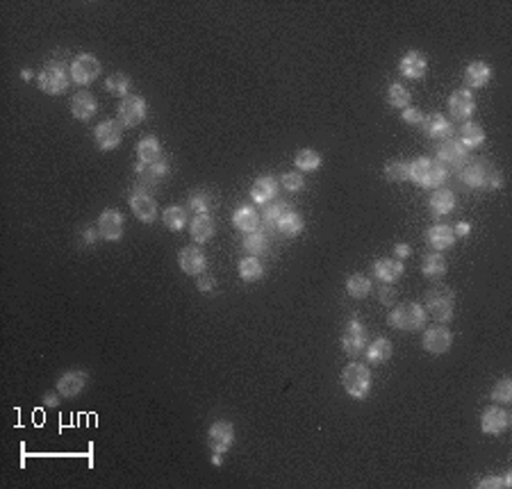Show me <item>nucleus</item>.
<instances>
[{"mask_svg":"<svg viewBox=\"0 0 512 489\" xmlns=\"http://www.w3.org/2000/svg\"><path fill=\"white\" fill-rule=\"evenodd\" d=\"M451 344H453V332H451L446 325H433L428 328L422 337V346L424 351L430 355H444L448 353Z\"/></svg>","mask_w":512,"mask_h":489,"instance_id":"9b49d317","label":"nucleus"},{"mask_svg":"<svg viewBox=\"0 0 512 489\" xmlns=\"http://www.w3.org/2000/svg\"><path fill=\"white\" fill-rule=\"evenodd\" d=\"M130 210L141 223H153L157 219V200L146 189H135L130 193Z\"/></svg>","mask_w":512,"mask_h":489,"instance_id":"ddd939ff","label":"nucleus"},{"mask_svg":"<svg viewBox=\"0 0 512 489\" xmlns=\"http://www.w3.org/2000/svg\"><path fill=\"white\" fill-rule=\"evenodd\" d=\"M292 207L287 205V203H282V200H278V203H269V205H266V210H264V221L269 223V226H275V223L280 221V217L285 212H290Z\"/></svg>","mask_w":512,"mask_h":489,"instance_id":"49530a36","label":"nucleus"},{"mask_svg":"<svg viewBox=\"0 0 512 489\" xmlns=\"http://www.w3.org/2000/svg\"><path fill=\"white\" fill-rule=\"evenodd\" d=\"M437 162H442L444 167H458V164H463V162L467 159V148L460 144L458 139H444V141H439V148H437Z\"/></svg>","mask_w":512,"mask_h":489,"instance_id":"4be33fe9","label":"nucleus"},{"mask_svg":"<svg viewBox=\"0 0 512 489\" xmlns=\"http://www.w3.org/2000/svg\"><path fill=\"white\" fill-rule=\"evenodd\" d=\"M385 178L389 182H407L410 180V162L405 159H392L385 164Z\"/></svg>","mask_w":512,"mask_h":489,"instance_id":"ea45409f","label":"nucleus"},{"mask_svg":"<svg viewBox=\"0 0 512 489\" xmlns=\"http://www.w3.org/2000/svg\"><path fill=\"white\" fill-rule=\"evenodd\" d=\"M100 76V62L96 55L91 53H80L73 62H71V78L80 87L91 85Z\"/></svg>","mask_w":512,"mask_h":489,"instance_id":"1a4fd4ad","label":"nucleus"},{"mask_svg":"<svg viewBox=\"0 0 512 489\" xmlns=\"http://www.w3.org/2000/svg\"><path fill=\"white\" fill-rule=\"evenodd\" d=\"M403 262L401 260H396V258H378L374 264H371V273H374V278L376 280H381V282H396L398 278L403 276Z\"/></svg>","mask_w":512,"mask_h":489,"instance_id":"412c9836","label":"nucleus"},{"mask_svg":"<svg viewBox=\"0 0 512 489\" xmlns=\"http://www.w3.org/2000/svg\"><path fill=\"white\" fill-rule=\"evenodd\" d=\"M410 100H412V96H410V91L403 85H398V83L389 85V89H387V103L389 105L396 107V109H405V107H410Z\"/></svg>","mask_w":512,"mask_h":489,"instance_id":"79ce46f5","label":"nucleus"},{"mask_svg":"<svg viewBox=\"0 0 512 489\" xmlns=\"http://www.w3.org/2000/svg\"><path fill=\"white\" fill-rule=\"evenodd\" d=\"M460 144H463L467 150L469 148H478L485 144V130L480 128L474 121H465L463 128H460Z\"/></svg>","mask_w":512,"mask_h":489,"instance_id":"7c9ffc66","label":"nucleus"},{"mask_svg":"<svg viewBox=\"0 0 512 489\" xmlns=\"http://www.w3.org/2000/svg\"><path fill=\"white\" fill-rule=\"evenodd\" d=\"M71 80H73L71 78V68L61 62V59H57V62H48L44 68H41V73L37 76V85L44 94L59 96L69 89Z\"/></svg>","mask_w":512,"mask_h":489,"instance_id":"39448f33","label":"nucleus"},{"mask_svg":"<svg viewBox=\"0 0 512 489\" xmlns=\"http://www.w3.org/2000/svg\"><path fill=\"white\" fill-rule=\"evenodd\" d=\"M214 232H217V226H214L210 214H196L189 223V234L196 243H208L214 237Z\"/></svg>","mask_w":512,"mask_h":489,"instance_id":"cd10ccee","label":"nucleus"},{"mask_svg":"<svg viewBox=\"0 0 512 489\" xmlns=\"http://www.w3.org/2000/svg\"><path fill=\"white\" fill-rule=\"evenodd\" d=\"M162 221L171 232H180L184 226H187V210L180 207V205H171V207L164 210Z\"/></svg>","mask_w":512,"mask_h":489,"instance_id":"58836bf2","label":"nucleus"},{"mask_svg":"<svg viewBox=\"0 0 512 489\" xmlns=\"http://www.w3.org/2000/svg\"><path fill=\"white\" fill-rule=\"evenodd\" d=\"M492 80V68L483 62V59H476L465 68V89H483Z\"/></svg>","mask_w":512,"mask_h":489,"instance_id":"a878e982","label":"nucleus"},{"mask_svg":"<svg viewBox=\"0 0 512 489\" xmlns=\"http://www.w3.org/2000/svg\"><path fill=\"white\" fill-rule=\"evenodd\" d=\"M398 71L407 80H424L428 73V59L419 50H407L401 57V62H398Z\"/></svg>","mask_w":512,"mask_h":489,"instance_id":"6ab92c4d","label":"nucleus"},{"mask_svg":"<svg viewBox=\"0 0 512 489\" xmlns=\"http://www.w3.org/2000/svg\"><path fill=\"white\" fill-rule=\"evenodd\" d=\"M428 205H430V210H433L435 217H446V214H451L456 207L453 191L444 189V187L433 189V193H430V198H428Z\"/></svg>","mask_w":512,"mask_h":489,"instance_id":"c756f323","label":"nucleus"},{"mask_svg":"<svg viewBox=\"0 0 512 489\" xmlns=\"http://www.w3.org/2000/svg\"><path fill=\"white\" fill-rule=\"evenodd\" d=\"M178 267L184 276L198 278L201 273H205V269H208V258H205V253L198 246H184L178 253Z\"/></svg>","mask_w":512,"mask_h":489,"instance_id":"2eb2a0df","label":"nucleus"},{"mask_svg":"<svg viewBox=\"0 0 512 489\" xmlns=\"http://www.w3.org/2000/svg\"><path fill=\"white\" fill-rule=\"evenodd\" d=\"M148 114V103L143 100L141 96L137 94H128L126 98H121V103H119V111H117V116H119V123L121 126H126V128H135L139 126L143 119H146Z\"/></svg>","mask_w":512,"mask_h":489,"instance_id":"0eeeda50","label":"nucleus"},{"mask_svg":"<svg viewBox=\"0 0 512 489\" xmlns=\"http://www.w3.org/2000/svg\"><path fill=\"white\" fill-rule=\"evenodd\" d=\"M346 291L351 298H367L371 294V280H369L364 273H353V276L346 278Z\"/></svg>","mask_w":512,"mask_h":489,"instance_id":"c9c22d12","label":"nucleus"},{"mask_svg":"<svg viewBox=\"0 0 512 489\" xmlns=\"http://www.w3.org/2000/svg\"><path fill=\"white\" fill-rule=\"evenodd\" d=\"M237 271H239V278H242L244 282H258V280L264 276V267L260 264V260H258V258H253V255L239 260Z\"/></svg>","mask_w":512,"mask_h":489,"instance_id":"e433bc0d","label":"nucleus"},{"mask_svg":"<svg viewBox=\"0 0 512 489\" xmlns=\"http://www.w3.org/2000/svg\"><path fill=\"white\" fill-rule=\"evenodd\" d=\"M364 351H367V360L371 364H383V362H387L389 358H392L394 346H392V342H389V339L378 337V339H374L371 344H369Z\"/></svg>","mask_w":512,"mask_h":489,"instance_id":"473e14b6","label":"nucleus"},{"mask_svg":"<svg viewBox=\"0 0 512 489\" xmlns=\"http://www.w3.org/2000/svg\"><path fill=\"white\" fill-rule=\"evenodd\" d=\"M426 312L439 323H448L456 314V294L448 287H433L426 291Z\"/></svg>","mask_w":512,"mask_h":489,"instance_id":"423d86ee","label":"nucleus"},{"mask_svg":"<svg viewBox=\"0 0 512 489\" xmlns=\"http://www.w3.org/2000/svg\"><path fill=\"white\" fill-rule=\"evenodd\" d=\"M448 178V169L433 157H417L410 162V182L422 189H439Z\"/></svg>","mask_w":512,"mask_h":489,"instance_id":"f257e3e1","label":"nucleus"},{"mask_svg":"<svg viewBox=\"0 0 512 489\" xmlns=\"http://www.w3.org/2000/svg\"><path fill=\"white\" fill-rule=\"evenodd\" d=\"M476 111V100L469 89H456L448 96V114L460 121H469Z\"/></svg>","mask_w":512,"mask_h":489,"instance_id":"a211bd4d","label":"nucleus"},{"mask_svg":"<svg viewBox=\"0 0 512 489\" xmlns=\"http://www.w3.org/2000/svg\"><path fill=\"white\" fill-rule=\"evenodd\" d=\"M410 255H412V248H410V243H396V246H394V258L396 260L403 262Z\"/></svg>","mask_w":512,"mask_h":489,"instance_id":"864d4df0","label":"nucleus"},{"mask_svg":"<svg viewBox=\"0 0 512 489\" xmlns=\"http://www.w3.org/2000/svg\"><path fill=\"white\" fill-rule=\"evenodd\" d=\"M164 159V152H162V144H160V139L157 137H153V135H146L143 137L139 144H137V162H141V164H155V162Z\"/></svg>","mask_w":512,"mask_h":489,"instance_id":"bb28decb","label":"nucleus"},{"mask_svg":"<svg viewBox=\"0 0 512 489\" xmlns=\"http://www.w3.org/2000/svg\"><path fill=\"white\" fill-rule=\"evenodd\" d=\"M492 401L499 405L512 403V380L510 378H501L494 387H492Z\"/></svg>","mask_w":512,"mask_h":489,"instance_id":"37998d69","label":"nucleus"},{"mask_svg":"<svg viewBox=\"0 0 512 489\" xmlns=\"http://www.w3.org/2000/svg\"><path fill=\"white\" fill-rule=\"evenodd\" d=\"M510 428V416L504 407H496V405H489L483 410L480 414V430L485 435H504Z\"/></svg>","mask_w":512,"mask_h":489,"instance_id":"dca6fc26","label":"nucleus"},{"mask_svg":"<svg viewBox=\"0 0 512 489\" xmlns=\"http://www.w3.org/2000/svg\"><path fill=\"white\" fill-rule=\"evenodd\" d=\"M234 442V425L230 421H214L208 430V444L212 453H228Z\"/></svg>","mask_w":512,"mask_h":489,"instance_id":"4468645a","label":"nucleus"},{"mask_svg":"<svg viewBox=\"0 0 512 489\" xmlns=\"http://www.w3.org/2000/svg\"><path fill=\"white\" fill-rule=\"evenodd\" d=\"M280 185L285 187V191H292V193H299L303 187H305V180L301 173H296V171H290V173H285V176L280 178Z\"/></svg>","mask_w":512,"mask_h":489,"instance_id":"de8ad7c7","label":"nucleus"},{"mask_svg":"<svg viewBox=\"0 0 512 489\" xmlns=\"http://www.w3.org/2000/svg\"><path fill=\"white\" fill-rule=\"evenodd\" d=\"M342 387L355 401H364L371 392V371L362 362H348L342 369Z\"/></svg>","mask_w":512,"mask_h":489,"instance_id":"20e7f679","label":"nucleus"},{"mask_svg":"<svg viewBox=\"0 0 512 489\" xmlns=\"http://www.w3.org/2000/svg\"><path fill=\"white\" fill-rule=\"evenodd\" d=\"M242 248L249 253V255L258 258V255H262V253L269 250V239H266V234L262 230H255V232L244 234Z\"/></svg>","mask_w":512,"mask_h":489,"instance_id":"f704fd0d","label":"nucleus"},{"mask_svg":"<svg viewBox=\"0 0 512 489\" xmlns=\"http://www.w3.org/2000/svg\"><path fill=\"white\" fill-rule=\"evenodd\" d=\"M94 141L100 150H114L121 146L123 141V126L114 119H105L100 121L94 130Z\"/></svg>","mask_w":512,"mask_h":489,"instance_id":"9d476101","label":"nucleus"},{"mask_svg":"<svg viewBox=\"0 0 512 489\" xmlns=\"http://www.w3.org/2000/svg\"><path fill=\"white\" fill-rule=\"evenodd\" d=\"M196 287L203 294H210V291H214V287H217V278H214L212 273H201L196 280Z\"/></svg>","mask_w":512,"mask_h":489,"instance_id":"603ef678","label":"nucleus"},{"mask_svg":"<svg viewBox=\"0 0 512 489\" xmlns=\"http://www.w3.org/2000/svg\"><path fill=\"white\" fill-rule=\"evenodd\" d=\"M426 308L424 305H419V303H401V305H396V308L389 312V317H387V325L389 328H394V330H403V332H417V330H422L424 325H426Z\"/></svg>","mask_w":512,"mask_h":489,"instance_id":"7ed1b4c3","label":"nucleus"},{"mask_svg":"<svg viewBox=\"0 0 512 489\" xmlns=\"http://www.w3.org/2000/svg\"><path fill=\"white\" fill-rule=\"evenodd\" d=\"M187 207L194 210L196 214H208V210H210V196H208V191H203V189L191 191L189 198H187Z\"/></svg>","mask_w":512,"mask_h":489,"instance_id":"c03bdc74","label":"nucleus"},{"mask_svg":"<svg viewBox=\"0 0 512 489\" xmlns=\"http://www.w3.org/2000/svg\"><path fill=\"white\" fill-rule=\"evenodd\" d=\"M294 164L299 171H305V173H312L321 167V155L312 148H301L299 152L294 155Z\"/></svg>","mask_w":512,"mask_h":489,"instance_id":"4c0bfd02","label":"nucleus"},{"mask_svg":"<svg viewBox=\"0 0 512 489\" xmlns=\"http://www.w3.org/2000/svg\"><path fill=\"white\" fill-rule=\"evenodd\" d=\"M275 193H278V182L271 176H262L251 185V198L258 205H269V203H273Z\"/></svg>","mask_w":512,"mask_h":489,"instance_id":"b1692460","label":"nucleus"},{"mask_svg":"<svg viewBox=\"0 0 512 489\" xmlns=\"http://www.w3.org/2000/svg\"><path fill=\"white\" fill-rule=\"evenodd\" d=\"M98 237H100V234H98V228H85V230H82V239H85L87 246H94Z\"/></svg>","mask_w":512,"mask_h":489,"instance_id":"5fc2aeb1","label":"nucleus"},{"mask_svg":"<svg viewBox=\"0 0 512 489\" xmlns=\"http://www.w3.org/2000/svg\"><path fill=\"white\" fill-rule=\"evenodd\" d=\"M87 373L80 369H69L57 378V394L61 399H76L87 387Z\"/></svg>","mask_w":512,"mask_h":489,"instance_id":"f3484780","label":"nucleus"},{"mask_svg":"<svg viewBox=\"0 0 512 489\" xmlns=\"http://www.w3.org/2000/svg\"><path fill=\"white\" fill-rule=\"evenodd\" d=\"M303 228H305L303 217L299 212H294V210L285 212L280 217V221L275 223V230H278L282 237H299V234L303 232Z\"/></svg>","mask_w":512,"mask_h":489,"instance_id":"2f4dec72","label":"nucleus"},{"mask_svg":"<svg viewBox=\"0 0 512 489\" xmlns=\"http://www.w3.org/2000/svg\"><path fill=\"white\" fill-rule=\"evenodd\" d=\"M424 116L426 114L419 107H405L403 114H401L403 123H407V126H422L424 123Z\"/></svg>","mask_w":512,"mask_h":489,"instance_id":"09e8293b","label":"nucleus"},{"mask_svg":"<svg viewBox=\"0 0 512 489\" xmlns=\"http://www.w3.org/2000/svg\"><path fill=\"white\" fill-rule=\"evenodd\" d=\"M480 489H510L512 487V473L506 471L504 476H487L478 483Z\"/></svg>","mask_w":512,"mask_h":489,"instance_id":"a18cd8bd","label":"nucleus"},{"mask_svg":"<svg viewBox=\"0 0 512 489\" xmlns=\"http://www.w3.org/2000/svg\"><path fill=\"white\" fill-rule=\"evenodd\" d=\"M396 296H398V294H396V289L389 282H383V287L378 289V301H381V305H387V308H389V305H394Z\"/></svg>","mask_w":512,"mask_h":489,"instance_id":"3c124183","label":"nucleus"},{"mask_svg":"<svg viewBox=\"0 0 512 489\" xmlns=\"http://www.w3.org/2000/svg\"><path fill=\"white\" fill-rule=\"evenodd\" d=\"M44 405H46V407H57V405H59V394H53V392L46 394V396H44Z\"/></svg>","mask_w":512,"mask_h":489,"instance_id":"4d7b16f0","label":"nucleus"},{"mask_svg":"<svg viewBox=\"0 0 512 489\" xmlns=\"http://www.w3.org/2000/svg\"><path fill=\"white\" fill-rule=\"evenodd\" d=\"M169 171H171L169 162H167V159H160V162H155V164H150V167H148V176L153 178V182H157V180H162V178H167V176H169Z\"/></svg>","mask_w":512,"mask_h":489,"instance_id":"8fccbe9b","label":"nucleus"},{"mask_svg":"<svg viewBox=\"0 0 512 489\" xmlns=\"http://www.w3.org/2000/svg\"><path fill=\"white\" fill-rule=\"evenodd\" d=\"M422 273L428 278V280H439L444 278L446 273V260L442 253H430V255L424 258V264H422Z\"/></svg>","mask_w":512,"mask_h":489,"instance_id":"72a5a7b5","label":"nucleus"},{"mask_svg":"<svg viewBox=\"0 0 512 489\" xmlns=\"http://www.w3.org/2000/svg\"><path fill=\"white\" fill-rule=\"evenodd\" d=\"M424 132H426V137L430 139H439V141H444V139H451L453 137V123L444 116V114H439V111H433V114H428L424 116V123H422Z\"/></svg>","mask_w":512,"mask_h":489,"instance_id":"aec40b11","label":"nucleus"},{"mask_svg":"<svg viewBox=\"0 0 512 489\" xmlns=\"http://www.w3.org/2000/svg\"><path fill=\"white\" fill-rule=\"evenodd\" d=\"M212 464L214 466H221L223 464V455L221 453H212Z\"/></svg>","mask_w":512,"mask_h":489,"instance_id":"13d9d810","label":"nucleus"},{"mask_svg":"<svg viewBox=\"0 0 512 489\" xmlns=\"http://www.w3.org/2000/svg\"><path fill=\"white\" fill-rule=\"evenodd\" d=\"M364 349H367V328L357 317H351L342 332V351L346 355H351V358H357V355L364 353Z\"/></svg>","mask_w":512,"mask_h":489,"instance_id":"6e6552de","label":"nucleus"},{"mask_svg":"<svg viewBox=\"0 0 512 489\" xmlns=\"http://www.w3.org/2000/svg\"><path fill=\"white\" fill-rule=\"evenodd\" d=\"M460 180H463L469 189H494L496 191L504 187V176H501V171L480 159L460 169Z\"/></svg>","mask_w":512,"mask_h":489,"instance_id":"f03ea898","label":"nucleus"},{"mask_svg":"<svg viewBox=\"0 0 512 489\" xmlns=\"http://www.w3.org/2000/svg\"><path fill=\"white\" fill-rule=\"evenodd\" d=\"M232 223H234V228L242 230L244 234H249V232H255L260 226V214L258 210H255L253 205H239L237 210L232 212Z\"/></svg>","mask_w":512,"mask_h":489,"instance_id":"c85d7f7f","label":"nucleus"},{"mask_svg":"<svg viewBox=\"0 0 512 489\" xmlns=\"http://www.w3.org/2000/svg\"><path fill=\"white\" fill-rule=\"evenodd\" d=\"M130 87H132V80L126 73H114V76H109L105 80V89L109 91L112 96H119V98H126Z\"/></svg>","mask_w":512,"mask_h":489,"instance_id":"a19ab883","label":"nucleus"},{"mask_svg":"<svg viewBox=\"0 0 512 489\" xmlns=\"http://www.w3.org/2000/svg\"><path fill=\"white\" fill-rule=\"evenodd\" d=\"M98 111V100L94 98V94L89 91H80V94L73 96L71 100V114L78 121H89Z\"/></svg>","mask_w":512,"mask_h":489,"instance_id":"393cba45","label":"nucleus"},{"mask_svg":"<svg viewBox=\"0 0 512 489\" xmlns=\"http://www.w3.org/2000/svg\"><path fill=\"white\" fill-rule=\"evenodd\" d=\"M20 78H23V80H32V71H30V68H23V71H20Z\"/></svg>","mask_w":512,"mask_h":489,"instance_id":"bf43d9fd","label":"nucleus"},{"mask_svg":"<svg viewBox=\"0 0 512 489\" xmlns=\"http://www.w3.org/2000/svg\"><path fill=\"white\" fill-rule=\"evenodd\" d=\"M426 241L433 246L437 253H442L446 248H451L456 243V234H453V228L446 226V223H435V226H430L426 230Z\"/></svg>","mask_w":512,"mask_h":489,"instance_id":"5701e85b","label":"nucleus"},{"mask_svg":"<svg viewBox=\"0 0 512 489\" xmlns=\"http://www.w3.org/2000/svg\"><path fill=\"white\" fill-rule=\"evenodd\" d=\"M453 234H456V237H469V234H471V223L469 221H460L458 226H453Z\"/></svg>","mask_w":512,"mask_h":489,"instance_id":"6e6d98bb","label":"nucleus"},{"mask_svg":"<svg viewBox=\"0 0 512 489\" xmlns=\"http://www.w3.org/2000/svg\"><path fill=\"white\" fill-rule=\"evenodd\" d=\"M123 226H126V219L119 210H102L96 221L100 239L105 241H119L123 237Z\"/></svg>","mask_w":512,"mask_h":489,"instance_id":"f8f14e48","label":"nucleus"}]
</instances>
